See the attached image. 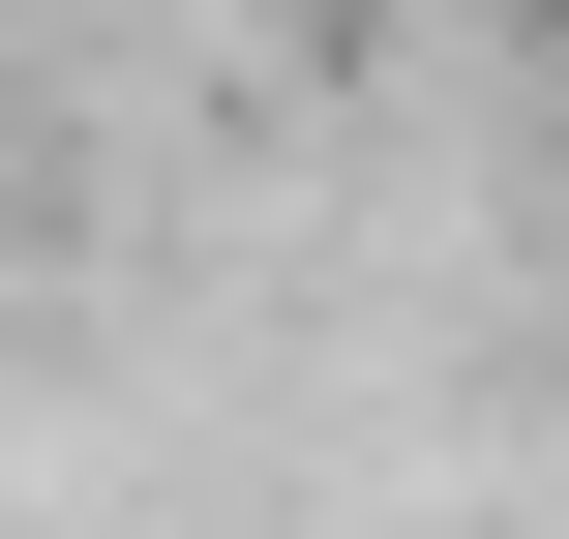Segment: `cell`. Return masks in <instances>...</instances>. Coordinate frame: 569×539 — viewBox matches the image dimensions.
Returning a JSON list of instances; mask_svg holds the SVG:
<instances>
[{
    "label": "cell",
    "instance_id": "cell-1",
    "mask_svg": "<svg viewBox=\"0 0 569 539\" xmlns=\"http://www.w3.org/2000/svg\"><path fill=\"white\" fill-rule=\"evenodd\" d=\"M330 30H569V0H330Z\"/></svg>",
    "mask_w": 569,
    "mask_h": 539
}]
</instances>
